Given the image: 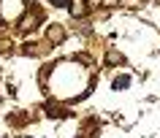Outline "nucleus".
I'll return each instance as SVG.
<instances>
[{"label":"nucleus","mask_w":160,"mask_h":138,"mask_svg":"<svg viewBox=\"0 0 160 138\" xmlns=\"http://www.w3.org/2000/svg\"><path fill=\"white\" fill-rule=\"evenodd\" d=\"M46 114H49V117H60V114H62V111H60V108H57V106H46Z\"/></svg>","instance_id":"5"},{"label":"nucleus","mask_w":160,"mask_h":138,"mask_svg":"<svg viewBox=\"0 0 160 138\" xmlns=\"http://www.w3.org/2000/svg\"><path fill=\"white\" fill-rule=\"evenodd\" d=\"M128 81H130V79H125V76H122V79H117V81H114V89H117V87H119V89H125V87H128Z\"/></svg>","instance_id":"6"},{"label":"nucleus","mask_w":160,"mask_h":138,"mask_svg":"<svg viewBox=\"0 0 160 138\" xmlns=\"http://www.w3.org/2000/svg\"><path fill=\"white\" fill-rule=\"evenodd\" d=\"M46 38H49L52 43H62V38H65L62 25H49V27H46Z\"/></svg>","instance_id":"3"},{"label":"nucleus","mask_w":160,"mask_h":138,"mask_svg":"<svg viewBox=\"0 0 160 138\" xmlns=\"http://www.w3.org/2000/svg\"><path fill=\"white\" fill-rule=\"evenodd\" d=\"M52 6H54V8H62V6H68V3H71V0H49Z\"/></svg>","instance_id":"8"},{"label":"nucleus","mask_w":160,"mask_h":138,"mask_svg":"<svg viewBox=\"0 0 160 138\" xmlns=\"http://www.w3.org/2000/svg\"><path fill=\"white\" fill-rule=\"evenodd\" d=\"M38 22H41V14H38V11L22 14V19H19V30H22V33H27V30H35V27H38Z\"/></svg>","instance_id":"1"},{"label":"nucleus","mask_w":160,"mask_h":138,"mask_svg":"<svg viewBox=\"0 0 160 138\" xmlns=\"http://www.w3.org/2000/svg\"><path fill=\"white\" fill-rule=\"evenodd\" d=\"M106 62H109V65H125V57L119 52H109L106 54Z\"/></svg>","instance_id":"4"},{"label":"nucleus","mask_w":160,"mask_h":138,"mask_svg":"<svg viewBox=\"0 0 160 138\" xmlns=\"http://www.w3.org/2000/svg\"><path fill=\"white\" fill-rule=\"evenodd\" d=\"M158 3H160V0H158Z\"/></svg>","instance_id":"9"},{"label":"nucleus","mask_w":160,"mask_h":138,"mask_svg":"<svg viewBox=\"0 0 160 138\" xmlns=\"http://www.w3.org/2000/svg\"><path fill=\"white\" fill-rule=\"evenodd\" d=\"M117 3H119V0H101V6H103V8H114Z\"/></svg>","instance_id":"7"},{"label":"nucleus","mask_w":160,"mask_h":138,"mask_svg":"<svg viewBox=\"0 0 160 138\" xmlns=\"http://www.w3.org/2000/svg\"><path fill=\"white\" fill-rule=\"evenodd\" d=\"M68 11H71V17L84 19L87 17V0H71L68 3Z\"/></svg>","instance_id":"2"}]
</instances>
